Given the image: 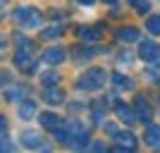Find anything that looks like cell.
I'll use <instances>...</instances> for the list:
<instances>
[{
  "label": "cell",
  "mask_w": 160,
  "mask_h": 153,
  "mask_svg": "<svg viewBox=\"0 0 160 153\" xmlns=\"http://www.w3.org/2000/svg\"><path fill=\"white\" fill-rule=\"evenodd\" d=\"M55 139L62 146H74V148H86L88 146V132L79 120L67 122L60 132H55Z\"/></svg>",
  "instance_id": "cell-1"
},
{
  "label": "cell",
  "mask_w": 160,
  "mask_h": 153,
  "mask_svg": "<svg viewBox=\"0 0 160 153\" xmlns=\"http://www.w3.org/2000/svg\"><path fill=\"white\" fill-rule=\"evenodd\" d=\"M103 84H105V69H100V67L86 69V72L77 79V89H79V91H98Z\"/></svg>",
  "instance_id": "cell-2"
},
{
  "label": "cell",
  "mask_w": 160,
  "mask_h": 153,
  "mask_svg": "<svg viewBox=\"0 0 160 153\" xmlns=\"http://www.w3.org/2000/svg\"><path fill=\"white\" fill-rule=\"evenodd\" d=\"M14 22L24 29H38L43 24V14L36 10V7H19L14 12Z\"/></svg>",
  "instance_id": "cell-3"
},
{
  "label": "cell",
  "mask_w": 160,
  "mask_h": 153,
  "mask_svg": "<svg viewBox=\"0 0 160 153\" xmlns=\"http://www.w3.org/2000/svg\"><path fill=\"white\" fill-rule=\"evenodd\" d=\"M139 55L143 58V62H151V65H160V46L153 38H143L139 41Z\"/></svg>",
  "instance_id": "cell-4"
},
{
  "label": "cell",
  "mask_w": 160,
  "mask_h": 153,
  "mask_svg": "<svg viewBox=\"0 0 160 153\" xmlns=\"http://www.w3.org/2000/svg\"><path fill=\"white\" fill-rule=\"evenodd\" d=\"M112 139H115V151H134V148L139 146V139L134 136L132 132H117L112 134Z\"/></svg>",
  "instance_id": "cell-5"
},
{
  "label": "cell",
  "mask_w": 160,
  "mask_h": 153,
  "mask_svg": "<svg viewBox=\"0 0 160 153\" xmlns=\"http://www.w3.org/2000/svg\"><path fill=\"white\" fill-rule=\"evenodd\" d=\"M134 110H136V115H139L141 122L153 120V108H151V103H148V98L143 93H136V98H134Z\"/></svg>",
  "instance_id": "cell-6"
},
{
  "label": "cell",
  "mask_w": 160,
  "mask_h": 153,
  "mask_svg": "<svg viewBox=\"0 0 160 153\" xmlns=\"http://www.w3.org/2000/svg\"><path fill=\"white\" fill-rule=\"evenodd\" d=\"M38 122H41V127H46L48 132H60L62 127H65V120L62 117H58L55 113H41L38 115Z\"/></svg>",
  "instance_id": "cell-7"
},
{
  "label": "cell",
  "mask_w": 160,
  "mask_h": 153,
  "mask_svg": "<svg viewBox=\"0 0 160 153\" xmlns=\"http://www.w3.org/2000/svg\"><path fill=\"white\" fill-rule=\"evenodd\" d=\"M14 65L19 67L22 72H33V69H36V62L31 60V50L17 48V53H14Z\"/></svg>",
  "instance_id": "cell-8"
},
{
  "label": "cell",
  "mask_w": 160,
  "mask_h": 153,
  "mask_svg": "<svg viewBox=\"0 0 160 153\" xmlns=\"http://www.w3.org/2000/svg\"><path fill=\"white\" fill-rule=\"evenodd\" d=\"M115 115H117V117H120L124 125H134V122L139 120L136 110H132V108H129L124 100H117V103H115Z\"/></svg>",
  "instance_id": "cell-9"
},
{
  "label": "cell",
  "mask_w": 160,
  "mask_h": 153,
  "mask_svg": "<svg viewBox=\"0 0 160 153\" xmlns=\"http://www.w3.org/2000/svg\"><path fill=\"white\" fill-rule=\"evenodd\" d=\"M19 139H22V146H27V148H43V139H41V134L36 129H24L19 134Z\"/></svg>",
  "instance_id": "cell-10"
},
{
  "label": "cell",
  "mask_w": 160,
  "mask_h": 153,
  "mask_svg": "<svg viewBox=\"0 0 160 153\" xmlns=\"http://www.w3.org/2000/svg\"><path fill=\"white\" fill-rule=\"evenodd\" d=\"M41 60L46 62V65H60V62L65 60V48H60V46L46 48V50H43V55H41Z\"/></svg>",
  "instance_id": "cell-11"
},
{
  "label": "cell",
  "mask_w": 160,
  "mask_h": 153,
  "mask_svg": "<svg viewBox=\"0 0 160 153\" xmlns=\"http://www.w3.org/2000/svg\"><path fill=\"white\" fill-rule=\"evenodd\" d=\"M143 141L153 148H160V127L153 122H146V132H143Z\"/></svg>",
  "instance_id": "cell-12"
},
{
  "label": "cell",
  "mask_w": 160,
  "mask_h": 153,
  "mask_svg": "<svg viewBox=\"0 0 160 153\" xmlns=\"http://www.w3.org/2000/svg\"><path fill=\"white\" fill-rule=\"evenodd\" d=\"M77 36H79V41H84V43H98L100 41V29L96 27H79L77 29Z\"/></svg>",
  "instance_id": "cell-13"
},
{
  "label": "cell",
  "mask_w": 160,
  "mask_h": 153,
  "mask_svg": "<svg viewBox=\"0 0 160 153\" xmlns=\"http://www.w3.org/2000/svg\"><path fill=\"white\" fill-rule=\"evenodd\" d=\"M43 100L50 103V105H62V103H65V93H62L60 89H55V86H46V91H43Z\"/></svg>",
  "instance_id": "cell-14"
},
{
  "label": "cell",
  "mask_w": 160,
  "mask_h": 153,
  "mask_svg": "<svg viewBox=\"0 0 160 153\" xmlns=\"http://www.w3.org/2000/svg\"><path fill=\"white\" fill-rule=\"evenodd\" d=\"M115 38L120 41V43H134V41H139V29H134V27L117 29V31H115Z\"/></svg>",
  "instance_id": "cell-15"
},
{
  "label": "cell",
  "mask_w": 160,
  "mask_h": 153,
  "mask_svg": "<svg viewBox=\"0 0 160 153\" xmlns=\"http://www.w3.org/2000/svg\"><path fill=\"white\" fill-rule=\"evenodd\" d=\"M105 110H108V105H105V100H103V98H98V100L91 103V117H93L96 125H103V115H105Z\"/></svg>",
  "instance_id": "cell-16"
},
{
  "label": "cell",
  "mask_w": 160,
  "mask_h": 153,
  "mask_svg": "<svg viewBox=\"0 0 160 153\" xmlns=\"http://www.w3.org/2000/svg\"><path fill=\"white\" fill-rule=\"evenodd\" d=\"M29 89L24 86V84H17V86H10L5 91V98L7 100H24V96H27Z\"/></svg>",
  "instance_id": "cell-17"
},
{
  "label": "cell",
  "mask_w": 160,
  "mask_h": 153,
  "mask_svg": "<svg viewBox=\"0 0 160 153\" xmlns=\"http://www.w3.org/2000/svg\"><path fill=\"white\" fill-rule=\"evenodd\" d=\"M88 46V43H86ZM86 46H81V48H77L74 50V60L77 62H84V60H91L93 55H98L100 50H96V48H86Z\"/></svg>",
  "instance_id": "cell-18"
},
{
  "label": "cell",
  "mask_w": 160,
  "mask_h": 153,
  "mask_svg": "<svg viewBox=\"0 0 160 153\" xmlns=\"http://www.w3.org/2000/svg\"><path fill=\"white\" fill-rule=\"evenodd\" d=\"M112 81L117 89H124V91H129V89H134V81L129 79V77H124V74L120 72H112Z\"/></svg>",
  "instance_id": "cell-19"
},
{
  "label": "cell",
  "mask_w": 160,
  "mask_h": 153,
  "mask_svg": "<svg viewBox=\"0 0 160 153\" xmlns=\"http://www.w3.org/2000/svg\"><path fill=\"white\" fill-rule=\"evenodd\" d=\"M62 31H65V24H55V27L43 29V31H41V38H46V41L58 38V36H62Z\"/></svg>",
  "instance_id": "cell-20"
},
{
  "label": "cell",
  "mask_w": 160,
  "mask_h": 153,
  "mask_svg": "<svg viewBox=\"0 0 160 153\" xmlns=\"http://www.w3.org/2000/svg\"><path fill=\"white\" fill-rule=\"evenodd\" d=\"M33 113H36V105H33V100H24V103L19 105V117H22V120H29Z\"/></svg>",
  "instance_id": "cell-21"
},
{
  "label": "cell",
  "mask_w": 160,
  "mask_h": 153,
  "mask_svg": "<svg viewBox=\"0 0 160 153\" xmlns=\"http://www.w3.org/2000/svg\"><path fill=\"white\" fill-rule=\"evenodd\" d=\"M146 29H148L151 33H155V36H158V33H160V14H151V17H148Z\"/></svg>",
  "instance_id": "cell-22"
},
{
  "label": "cell",
  "mask_w": 160,
  "mask_h": 153,
  "mask_svg": "<svg viewBox=\"0 0 160 153\" xmlns=\"http://www.w3.org/2000/svg\"><path fill=\"white\" fill-rule=\"evenodd\" d=\"M129 3L134 5V10L139 14H146L148 10H151V3H148V0H129Z\"/></svg>",
  "instance_id": "cell-23"
},
{
  "label": "cell",
  "mask_w": 160,
  "mask_h": 153,
  "mask_svg": "<svg viewBox=\"0 0 160 153\" xmlns=\"http://www.w3.org/2000/svg\"><path fill=\"white\" fill-rule=\"evenodd\" d=\"M58 79H60V74H58V72H46L43 77H41V81H43L46 86H55V81H58Z\"/></svg>",
  "instance_id": "cell-24"
},
{
  "label": "cell",
  "mask_w": 160,
  "mask_h": 153,
  "mask_svg": "<svg viewBox=\"0 0 160 153\" xmlns=\"http://www.w3.org/2000/svg\"><path fill=\"white\" fill-rule=\"evenodd\" d=\"M117 60L124 62V65H129V62H132V53H127V50H124V53H120V58H117Z\"/></svg>",
  "instance_id": "cell-25"
},
{
  "label": "cell",
  "mask_w": 160,
  "mask_h": 153,
  "mask_svg": "<svg viewBox=\"0 0 160 153\" xmlns=\"http://www.w3.org/2000/svg\"><path fill=\"white\" fill-rule=\"evenodd\" d=\"M77 5H84V7H88V5H93V0H74Z\"/></svg>",
  "instance_id": "cell-26"
},
{
  "label": "cell",
  "mask_w": 160,
  "mask_h": 153,
  "mask_svg": "<svg viewBox=\"0 0 160 153\" xmlns=\"http://www.w3.org/2000/svg\"><path fill=\"white\" fill-rule=\"evenodd\" d=\"M103 3H117V0H103Z\"/></svg>",
  "instance_id": "cell-27"
}]
</instances>
